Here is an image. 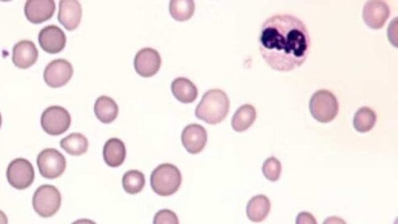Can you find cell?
I'll list each match as a JSON object with an SVG mask.
<instances>
[{"label":"cell","instance_id":"ac0fdd59","mask_svg":"<svg viewBox=\"0 0 398 224\" xmlns=\"http://www.w3.org/2000/svg\"><path fill=\"white\" fill-rule=\"evenodd\" d=\"M171 89L174 97L183 103H194L199 96L197 87L185 77L176 78L171 83Z\"/></svg>","mask_w":398,"mask_h":224},{"label":"cell","instance_id":"8fae6325","mask_svg":"<svg viewBox=\"0 0 398 224\" xmlns=\"http://www.w3.org/2000/svg\"><path fill=\"white\" fill-rule=\"evenodd\" d=\"M390 16L389 5L381 0L368 1L362 11V19L367 26L372 29H381L384 27Z\"/></svg>","mask_w":398,"mask_h":224},{"label":"cell","instance_id":"9c48e42d","mask_svg":"<svg viewBox=\"0 0 398 224\" xmlns=\"http://www.w3.org/2000/svg\"><path fill=\"white\" fill-rule=\"evenodd\" d=\"M73 75L72 64L63 59H55L47 64L43 77L47 86L61 88L70 81Z\"/></svg>","mask_w":398,"mask_h":224},{"label":"cell","instance_id":"9a60e30c","mask_svg":"<svg viewBox=\"0 0 398 224\" xmlns=\"http://www.w3.org/2000/svg\"><path fill=\"white\" fill-rule=\"evenodd\" d=\"M82 8L76 0H61L59 8L58 21L67 31H75L82 21Z\"/></svg>","mask_w":398,"mask_h":224},{"label":"cell","instance_id":"ffe728a7","mask_svg":"<svg viewBox=\"0 0 398 224\" xmlns=\"http://www.w3.org/2000/svg\"><path fill=\"white\" fill-rule=\"evenodd\" d=\"M257 109L250 104L240 107L232 118V127L238 133L247 131L257 121Z\"/></svg>","mask_w":398,"mask_h":224},{"label":"cell","instance_id":"277c9868","mask_svg":"<svg viewBox=\"0 0 398 224\" xmlns=\"http://www.w3.org/2000/svg\"><path fill=\"white\" fill-rule=\"evenodd\" d=\"M309 108L314 119L327 124L337 117L339 112V103L333 93L328 89H319L312 96Z\"/></svg>","mask_w":398,"mask_h":224},{"label":"cell","instance_id":"5b68a950","mask_svg":"<svg viewBox=\"0 0 398 224\" xmlns=\"http://www.w3.org/2000/svg\"><path fill=\"white\" fill-rule=\"evenodd\" d=\"M62 203L61 193L51 185L38 187L33 197L34 211L42 218H51L60 210Z\"/></svg>","mask_w":398,"mask_h":224},{"label":"cell","instance_id":"d6986e66","mask_svg":"<svg viewBox=\"0 0 398 224\" xmlns=\"http://www.w3.org/2000/svg\"><path fill=\"white\" fill-rule=\"evenodd\" d=\"M270 211H271V202L263 194L250 199L247 207V217L254 223H261L266 220Z\"/></svg>","mask_w":398,"mask_h":224},{"label":"cell","instance_id":"2e32d148","mask_svg":"<svg viewBox=\"0 0 398 224\" xmlns=\"http://www.w3.org/2000/svg\"><path fill=\"white\" fill-rule=\"evenodd\" d=\"M38 58V51L33 42L22 40L15 45L13 51V62L15 66L21 69L31 68L37 62Z\"/></svg>","mask_w":398,"mask_h":224},{"label":"cell","instance_id":"30bf717a","mask_svg":"<svg viewBox=\"0 0 398 224\" xmlns=\"http://www.w3.org/2000/svg\"><path fill=\"white\" fill-rule=\"evenodd\" d=\"M161 57L155 49L142 48L137 53L135 58V68L141 77H151L160 71Z\"/></svg>","mask_w":398,"mask_h":224},{"label":"cell","instance_id":"ba28073f","mask_svg":"<svg viewBox=\"0 0 398 224\" xmlns=\"http://www.w3.org/2000/svg\"><path fill=\"white\" fill-rule=\"evenodd\" d=\"M36 172L32 163L26 158L14 159L7 169L9 185L18 191H24L33 185Z\"/></svg>","mask_w":398,"mask_h":224},{"label":"cell","instance_id":"1f68e13d","mask_svg":"<svg viewBox=\"0 0 398 224\" xmlns=\"http://www.w3.org/2000/svg\"><path fill=\"white\" fill-rule=\"evenodd\" d=\"M0 224H8V217L1 210H0Z\"/></svg>","mask_w":398,"mask_h":224},{"label":"cell","instance_id":"3957f363","mask_svg":"<svg viewBox=\"0 0 398 224\" xmlns=\"http://www.w3.org/2000/svg\"><path fill=\"white\" fill-rule=\"evenodd\" d=\"M183 176L178 167L171 163L160 164L151 175L153 191L162 197H169L179 191Z\"/></svg>","mask_w":398,"mask_h":224},{"label":"cell","instance_id":"8992f818","mask_svg":"<svg viewBox=\"0 0 398 224\" xmlns=\"http://www.w3.org/2000/svg\"><path fill=\"white\" fill-rule=\"evenodd\" d=\"M39 172L44 178L54 180L63 175L66 169V158L56 149L47 148L39 153L37 158Z\"/></svg>","mask_w":398,"mask_h":224},{"label":"cell","instance_id":"cb8c5ba5","mask_svg":"<svg viewBox=\"0 0 398 224\" xmlns=\"http://www.w3.org/2000/svg\"><path fill=\"white\" fill-rule=\"evenodd\" d=\"M169 11L176 21L186 22L194 16L195 3L192 0H173L169 4Z\"/></svg>","mask_w":398,"mask_h":224},{"label":"cell","instance_id":"6da1fadb","mask_svg":"<svg viewBox=\"0 0 398 224\" xmlns=\"http://www.w3.org/2000/svg\"><path fill=\"white\" fill-rule=\"evenodd\" d=\"M259 52L275 71L291 72L307 61L311 37L301 20L291 14H277L260 29Z\"/></svg>","mask_w":398,"mask_h":224},{"label":"cell","instance_id":"d4e9b609","mask_svg":"<svg viewBox=\"0 0 398 224\" xmlns=\"http://www.w3.org/2000/svg\"><path fill=\"white\" fill-rule=\"evenodd\" d=\"M145 185V175L140 171L130 170L125 172L123 176L122 186L128 193H139L144 188Z\"/></svg>","mask_w":398,"mask_h":224},{"label":"cell","instance_id":"7402d4cb","mask_svg":"<svg viewBox=\"0 0 398 224\" xmlns=\"http://www.w3.org/2000/svg\"><path fill=\"white\" fill-rule=\"evenodd\" d=\"M61 147L68 154L73 156H80L87 152L89 148L88 139L79 133H73L63 138Z\"/></svg>","mask_w":398,"mask_h":224},{"label":"cell","instance_id":"d6a6232c","mask_svg":"<svg viewBox=\"0 0 398 224\" xmlns=\"http://www.w3.org/2000/svg\"><path fill=\"white\" fill-rule=\"evenodd\" d=\"M2 126V116H1V113H0V128H1Z\"/></svg>","mask_w":398,"mask_h":224},{"label":"cell","instance_id":"83f0119b","mask_svg":"<svg viewBox=\"0 0 398 224\" xmlns=\"http://www.w3.org/2000/svg\"><path fill=\"white\" fill-rule=\"evenodd\" d=\"M296 224H318L316 218L307 211L300 212L296 218Z\"/></svg>","mask_w":398,"mask_h":224},{"label":"cell","instance_id":"44dd1931","mask_svg":"<svg viewBox=\"0 0 398 224\" xmlns=\"http://www.w3.org/2000/svg\"><path fill=\"white\" fill-rule=\"evenodd\" d=\"M94 109L96 117L103 124H110L116 121L119 114V107L114 99L107 96L98 98Z\"/></svg>","mask_w":398,"mask_h":224},{"label":"cell","instance_id":"52a82bcc","mask_svg":"<svg viewBox=\"0 0 398 224\" xmlns=\"http://www.w3.org/2000/svg\"><path fill=\"white\" fill-rule=\"evenodd\" d=\"M72 118L66 108L52 106L43 112L41 117V126L46 133L52 136H59L68 130Z\"/></svg>","mask_w":398,"mask_h":224},{"label":"cell","instance_id":"7a4b0ae2","mask_svg":"<svg viewBox=\"0 0 398 224\" xmlns=\"http://www.w3.org/2000/svg\"><path fill=\"white\" fill-rule=\"evenodd\" d=\"M230 108L229 98L219 89L206 91L195 109V116L206 124L215 126L227 117Z\"/></svg>","mask_w":398,"mask_h":224},{"label":"cell","instance_id":"f1b7e54d","mask_svg":"<svg viewBox=\"0 0 398 224\" xmlns=\"http://www.w3.org/2000/svg\"><path fill=\"white\" fill-rule=\"evenodd\" d=\"M388 37L391 43L397 47V18H395L390 24L388 29Z\"/></svg>","mask_w":398,"mask_h":224},{"label":"cell","instance_id":"484cf974","mask_svg":"<svg viewBox=\"0 0 398 224\" xmlns=\"http://www.w3.org/2000/svg\"><path fill=\"white\" fill-rule=\"evenodd\" d=\"M262 171L267 180L276 182L280 180L282 176V163L276 157H270L264 161Z\"/></svg>","mask_w":398,"mask_h":224},{"label":"cell","instance_id":"5bb4252c","mask_svg":"<svg viewBox=\"0 0 398 224\" xmlns=\"http://www.w3.org/2000/svg\"><path fill=\"white\" fill-rule=\"evenodd\" d=\"M56 12L53 0H28L24 4V14L29 22L42 24L50 20Z\"/></svg>","mask_w":398,"mask_h":224},{"label":"cell","instance_id":"4316f807","mask_svg":"<svg viewBox=\"0 0 398 224\" xmlns=\"http://www.w3.org/2000/svg\"><path fill=\"white\" fill-rule=\"evenodd\" d=\"M153 224H180V222L175 212L164 209L155 214Z\"/></svg>","mask_w":398,"mask_h":224},{"label":"cell","instance_id":"7c38bea8","mask_svg":"<svg viewBox=\"0 0 398 224\" xmlns=\"http://www.w3.org/2000/svg\"><path fill=\"white\" fill-rule=\"evenodd\" d=\"M65 32L60 27L52 24L44 27L38 34V43L43 51L49 54H58L66 46Z\"/></svg>","mask_w":398,"mask_h":224},{"label":"cell","instance_id":"f546056e","mask_svg":"<svg viewBox=\"0 0 398 224\" xmlns=\"http://www.w3.org/2000/svg\"><path fill=\"white\" fill-rule=\"evenodd\" d=\"M323 224H347V223L340 217L330 216L327 218Z\"/></svg>","mask_w":398,"mask_h":224},{"label":"cell","instance_id":"603a6c76","mask_svg":"<svg viewBox=\"0 0 398 224\" xmlns=\"http://www.w3.org/2000/svg\"><path fill=\"white\" fill-rule=\"evenodd\" d=\"M377 121L376 114L371 107H362L356 112L353 117V127L360 133L372 130Z\"/></svg>","mask_w":398,"mask_h":224},{"label":"cell","instance_id":"e0dca14e","mask_svg":"<svg viewBox=\"0 0 398 224\" xmlns=\"http://www.w3.org/2000/svg\"><path fill=\"white\" fill-rule=\"evenodd\" d=\"M126 147L119 138H110L103 147L102 156L107 166L118 167L124 163L126 158Z\"/></svg>","mask_w":398,"mask_h":224},{"label":"cell","instance_id":"4dcf8cb0","mask_svg":"<svg viewBox=\"0 0 398 224\" xmlns=\"http://www.w3.org/2000/svg\"><path fill=\"white\" fill-rule=\"evenodd\" d=\"M72 224H97L95 222L88 220V218H82V220H78L73 222Z\"/></svg>","mask_w":398,"mask_h":224},{"label":"cell","instance_id":"4fadbf2b","mask_svg":"<svg viewBox=\"0 0 398 224\" xmlns=\"http://www.w3.org/2000/svg\"><path fill=\"white\" fill-rule=\"evenodd\" d=\"M181 142L188 153L199 154L204 151L208 142V133L200 124H189L181 133Z\"/></svg>","mask_w":398,"mask_h":224}]
</instances>
